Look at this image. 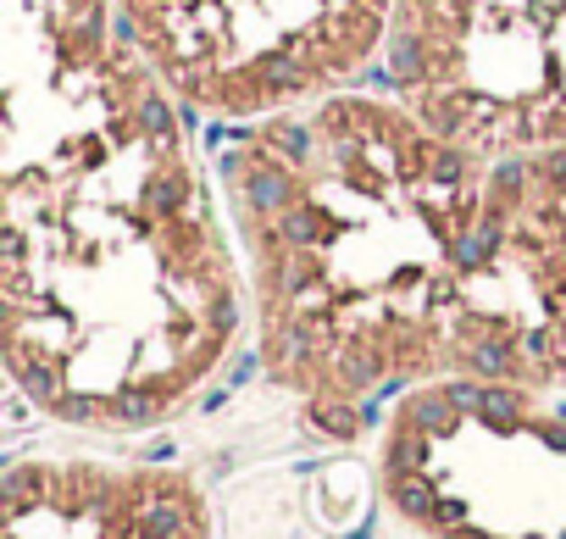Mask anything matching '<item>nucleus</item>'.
<instances>
[{"label": "nucleus", "instance_id": "1", "mask_svg": "<svg viewBox=\"0 0 566 539\" xmlns=\"http://www.w3.org/2000/svg\"><path fill=\"white\" fill-rule=\"evenodd\" d=\"M161 84L100 0H17L0 351L67 428L178 418L239 345L245 278Z\"/></svg>", "mask_w": 566, "mask_h": 539}, {"label": "nucleus", "instance_id": "2", "mask_svg": "<svg viewBox=\"0 0 566 539\" xmlns=\"http://www.w3.org/2000/svg\"><path fill=\"white\" fill-rule=\"evenodd\" d=\"M261 367L350 434L355 406L455 373L494 162L378 101L273 117L222 162Z\"/></svg>", "mask_w": 566, "mask_h": 539}, {"label": "nucleus", "instance_id": "3", "mask_svg": "<svg viewBox=\"0 0 566 539\" xmlns=\"http://www.w3.org/2000/svg\"><path fill=\"white\" fill-rule=\"evenodd\" d=\"M389 56L445 139L489 162L566 150V0H400Z\"/></svg>", "mask_w": 566, "mask_h": 539}, {"label": "nucleus", "instance_id": "4", "mask_svg": "<svg viewBox=\"0 0 566 539\" xmlns=\"http://www.w3.org/2000/svg\"><path fill=\"white\" fill-rule=\"evenodd\" d=\"M128 40L184 101L256 117L339 89L400 0H122Z\"/></svg>", "mask_w": 566, "mask_h": 539}, {"label": "nucleus", "instance_id": "5", "mask_svg": "<svg viewBox=\"0 0 566 539\" xmlns=\"http://www.w3.org/2000/svg\"><path fill=\"white\" fill-rule=\"evenodd\" d=\"M455 373L494 390L566 384V150L494 162L478 273L455 323Z\"/></svg>", "mask_w": 566, "mask_h": 539}, {"label": "nucleus", "instance_id": "6", "mask_svg": "<svg viewBox=\"0 0 566 539\" xmlns=\"http://www.w3.org/2000/svg\"><path fill=\"white\" fill-rule=\"evenodd\" d=\"M0 539H211V500L178 467L22 462L6 472Z\"/></svg>", "mask_w": 566, "mask_h": 539}]
</instances>
